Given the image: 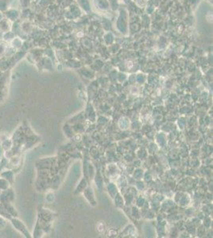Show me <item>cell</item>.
Listing matches in <instances>:
<instances>
[{
  "label": "cell",
  "instance_id": "2",
  "mask_svg": "<svg viewBox=\"0 0 213 238\" xmlns=\"http://www.w3.org/2000/svg\"><path fill=\"white\" fill-rule=\"evenodd\" d=\"M0 188L2 191H6L9 188V181L6 180V179H0Z\"/></svg>",
  "mask_w": 213,
  "mask_h": 238
},
{
  "label": "cell",
  "instance_id": "1",
  "mask_svg": "<svg viewBox=\"0 0 213 238\" xmlns=\"http://www.w3.org/2000/svg\"><path fill=\"white\" fill-rule=\"evenodd\" d=\"M11 223L12 225H14V227H15L16 229L17 230L19 231L20 233H22V234H24L25 236H26V233L25 231L26 230V227H25V225H23V223L21 222L20 220H18V219H16V218H13L11 219Z\"/></svg>",
  "mask_w": 213,
  "mask_h": 238
}]
</instances>
